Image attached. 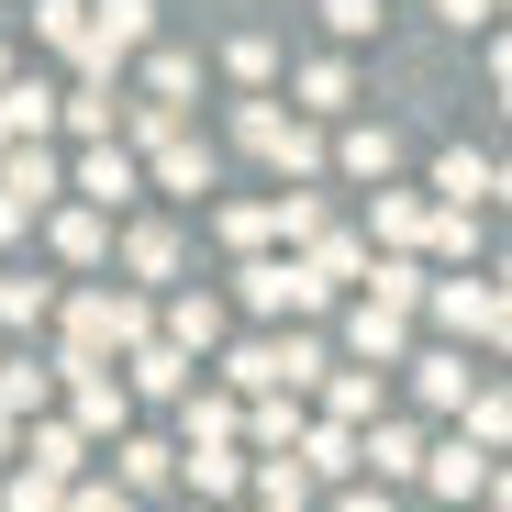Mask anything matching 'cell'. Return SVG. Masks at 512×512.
Instances as JSON below:
<instances>
[{
	"label": "cell",
	"mask_w": 512,
	"mask_h": 512,
	"mask_svg": "<svg viewBox=\"0 0 512 512\" xmlns=\"http://www.w3.org/2000/svg\"><path fill=\"white\" fill-rule=\"evenodd\" d=\"M145 334H156V312L134 290H67V346L56 357H123V346H145Z\"/></svg>",
	"instance_id": "1"
},
{
	"label": "cell",
	"mask_w": 512,
	"mask_h": 512,
	"mask_svg": "<svg viewBox=\"0 0 512 512\" xmlns=\"http://www.w3.org/2000/svg\"><path fill=\"white\" fill-rule=\"evenodd\" d=\"M234 145L268 156L279 179H323V134H312L301 112H279V101H245V112H234Z\"/></svg>",
	"instance_id": "2"
},
{
	"label": "cell",
	"mask_w": 512,
	"mask_h": 512,
	"mask_svg": "<svg viewBox=\"0 0 512 512\" xmlns=\"http://www.w3.org/2000/svg\"><path fill=\"white\" fill-rule=\"evenodd\" d=\"M234 301H245L256 323H290V312H323L334 290L301 268V256H245V268H234Z\"/></svg>",
	"instance_id": "3"
},
{
	"label": "cell",
	"mask_w": 512,
	"mask_h": 512,
	"mask_svg": "<svg viewBox=\"0 0 512 512\" xmlns=\"http://www.w3.org/2000/svg\"><path fill=\"white\" fill-rule=\"evenodd\" d=\"M145 45H156V0H90V23H78V78H112Z\"/></svg>",
	"instance_id": "4"
},
{
	"label": "cell",
	"mask_w": 512,
	"mask_h": 512,
	"mask_svg": "<svg viewBox=\"0 0 512 512\" xmlns=\"http://www.w3.org/2000/svg\"><path fill=\"white\" fill-rule=\"evenodd\" d=\"M56 390H67V423H78V435H123V412H134V390H123L112 357H56Z\"/></svg>",
	"instance_id": "5"
},
{
	"label": "cell",
	"mask_w": 512,
	"mask_h": 512,
	"mask_svg": "<svg viewBox=\"0 0 512 512\" xmlns=\"http://www.w3.org/2000/svg\"><path fill=\"white\" fill-rule=\"evenodd\" d=\"M134 167H145V190H167V201H201V190H223V156H212V145H201L190 123L167 134V145H145Z\"/></svg>",
	"instance_id": "6"
},
{
	"label": "cell",
	"mask_w": 512,
	"mask_h": 512,
	"mask_svg": "<svg viewBox=\"0 0 512 512\" xmlns=\"http://www.w3.org/2000/svg\"><path fill=\"white\" fill-rule=\"evenodd\" d=\"M423 312H435L457 346H501V290L490 279H423Z\"/></svg>",
	"instance_id": "7"
},
{
	"label": "cell",
	"mask_w": 512,
	"mask_h": 512,
	"mask_svg": "<svg viewBox=\"0 0 512 512\" xmlns=\"http://www.w3.org/2000/svg\"><path fill=\"white\" fill-rule=\"evenodd\" d=\"M67 190L90 201V212H123V201L145 190V167H134V145H90V156L67 167Z\"/></svg>",
	"instance_id": "8"
},
{
	"label": "cell",
	"mask_w": 512,
	"mask_h": 512,
	"mask_svg": "<svg viewBox=\"0 0 512 512\" xmlns=\"http://www.w3.org/2000/svg\"><path fill=\"white\" fill-rule=\"evenodd\" d=\"M423 201H446V212H479V201H501V156H468V145H446L435 156V190Z\"/></svg>",
	"instance_id": "9"
},
{
	"label": "cell",
	"mask_w": 512,
	"mask_h": 512,
	"mask_svg": "<svg viewBox=\"0 0 512 512\" xmlns=\"http://www.w3.org/2000/svg\"><path fill=\"white\" fill-rule=\"evenodd\" d=\"M190 368H201V357H179L167 334H145V346H123V390H134V401H179V390H190Z\"/></svg>",
	"instance_id": "10"
},
{
	"label": "cell",
	"mask_w": 512,
	"mask_h": 512,
	"mask_svg": "<svg viewBox=\"0 0 512 512\" xmlns=\"http://www.w3.org/2000/svg\"><path fill=\"white\" fill-rule=\"evenodd\" d=\"M401 346H412V312H390V301H357L346 312V357L357 368H401Z\"/></svg>",
	"instance_id": "11"
},
{
	"label": "cell",
	"mask_w": 512,
	"mask_h": 512,
	"mask_svg": "<svg viewBox=\"0 0 512 512\" xmlns=\"http://www.w3.org/2000/svg\"><path fill=\"white\" fill-rule=\"evenodd\" d=\"M357 468L390 490V479H423V435L412 423H357Z\"/></svg>",
	"instance_id": "12"
},
{
	"label": "cell",
	"mask_w": 512,
	"mask_h": 512,
	"mask_svg": "<svg viewBox=\"0 0 512 512\" xmlns=\"http://www.w3.org/2000/svg\"><path fill=\"white\" fill-rule=\"evenodd\" d=\"M368 223H379L390 256H423V245H435V201H423V190H390V179H379V212H368Z\"/></svg>",
	"instance_id": "13"
},
{
	"label": "cell",
	"mask_w": 512,
	"mask_h": 512,
	"mask_svg": "<svg viewBox=\"0 0 512 512\" xmlns=\"http://www.w3.org/2000/svg\"><path fill=\"white\" fill-rule=\"evenodd\" d=\"M179 479H190L201 501H234V490H245V446H234V435H212V446H179Z\"/></svg>",
	"instance_id": "14"
},
{
	"label": "cell",
	"mask_w": 512,
	"mask_h": 512,
	"mask_svg": "<svg viewBox=\"0 0 512 512\" xmlns=\"http://www.w3.org/2000/svg\"><path fill=\"white\" fill-rule=\"evenodd\" d=\"M0 190H12V201H23V212H45V201H56V190H67V167H56V156H45V145H0Z\"/></svg>",
	"instance_id": "15"
},
{
	"label": "cell",
	"mask_w": 512,
	"mask_h": 512,
	"mask_svg": "<svg viewBox=\"0 0 512 512\" xmlns=\"http://www.w3.org/2000/svg\"><path fill=\"white\" fill-rule=\"evenodd\" d=\"M323 156L346 167V179H390V167H401V134H390V123H346Z\"/></svg>",
	"instance_id": "16"
},
{
	"label": "cell",
	"mask_w": 512,
	"mask_h": 512,
	"mask_svg": "<svg viewBox=\"0 0 512 512\" xmlns=\"http://www.w3.org/2000/svg\"><path fill=\"white\" fill-rule=\"evenodd\" d=\"M23 468H34V479H56V490H67V479H78V468H90V435H78V423H34V435H23Z\"/></svg>",
	"instance_id": "17"
},
{
	"label": "cell",
	"mask_w": 512,
	"mask_h": 512,
	"mask_svg": "<svg viewBox=\"0 0 512 512\" xmlns=\"http://www.w3.org/2000/svg\"><path fill=\"white\" fill-rule=\"evenodd\" d=\"M346 112H357L346 56H312V67H301V123H346Z\"/></svg>",
	"instance_id": "18"
},
{
	"label": "cell",
	"mask_w": 512,
	"mask_h": 512,
	"mask_svg": "<svg viewBox=\"0 0 512 512\" xmlns=\"http://www.w3.org/2000/svg\"><path fill=\"white\" fill-rule=\"evenodd\" d=\"M290 457H301L312 479H357V423H301Z\"/></svg>",
	"instance_id": "19"
},
{
	"label": "cell",
	"mask_w": 512,
	"mask_h": 512,
	"mask_svg": "<svg viewBox=\"0 0 512 512\" xmlns=\"http://www.w3.org/2000/svg\"><path fill=\"white\" fill-rule=\"evenodd\" d=\"M56 123V90H45V78H0V145H34Z\"/></svg>",
	"instance_id": "20"
},
{
	"label": "cell",
	"mask_w": 512,
	"mask_h": 512,
	"mask_svg": "<svg viewBox=\"0 0 512 512\" xmlns=\"http://www.w3.org/2000/svg\"><path fill=\"white\" fill-rule=\"evenodd\" d=\"M167 346H179V357H212V346H223V301H212V290H179V301H167Z\"/></svg>",
	"instance_id": "21"
},
{
	"label": "cell",
	"mask_w": 512,
	"mask_h": 512,
	"mask_svg": "<svg viewBox=\"0 0 512 512\" xmlns=\"http://www.w3.org/2000/svg\"><path fill=\"white\" fill-rule=\"evenodd\" d=\"M56 123H67L78 145H112V123H123V101L101 90V78H78V90H56Z\"/></svg>",
	"instance_id": "22"
},
{
	"label": "cell",
	"mask_w": 512,
	"mask_h": 512,
	"mask_svg": "<svg viewBox=\"0 0 512 512\" xmlns=\"http://www.w3.org/2000/svg\"><path fill=\"white\" fill-rule=\"evenodd\" d=\"M56 401V357H0V423H23Z\"/></svg>",
	"instance_id": "23"
},
{
	"label": "cell",
	"mask_w": 512,
	"mask_h": 512,
	"mask_svg": "<svg viewBox=\"0 0 512 512\" xmlns=\"http://www.w3.org/2000/svg\"><path fill=\"white\" fill-rule=\"evenodd\" d=\"M412 390H423V412H457V401L479 390V368H468V346H446V357H412Z\"/></svg>",
	"instance_id": "24"
},
{
	"label": "cell",
	"mask_w": 512,
	"mask_h": 512,
	"mask_svg": "<svg viewBox=\"0 0 512 512\" xmlns=\"http://www.w3.org/2000/svg\"><path fill=\"white\" fill-rule=\"evenodd\" d=\"M323 423H379V368H323Z\"/></svg>",
	"instance_id": "25"
},
{
	"label": "cell",
	"mask_w": 512,
	"mask_h": 512,
	"mask_svg": "<svg viewBox=\"0 0 512 512\" xmlns=\"http://www.w3.org/2000/svg\"><path fill=\"white\" fill-rule=\"evenodd\" d=\"M423 479H435L446 501H468V490H490V457H479L468 435H457V446H423Z\"/></svg>",
	"instance_id": "26"
},
{
	"label": "cell",
	"mask_w": 512,
	"mask_h": 512,
	"mask_svg": "<svg viewBox=\"0 0 512 512\" xmlns=\"http://www.w3.org/2000/svg\"><path fill=\"white\" fill-rule=\"evenodd\" d=\"M301 268H312L323 290H346V279H368V245H357V234H334V223H323V234L301 245Z\"/></svg>",
	"instance_id": "27"
},
{
	"label": "cell",
	"mask_w": 512,
	"mask_h": 512,
	"mask_svg": "<svg viewBox=\"0 0 512 512\" xmlns=\"http://www.w3.org/2000/svg\"><path fill=\"white\" fill-rule=\"evenodd\" d=\"M56 256H67V268H101V256H112V212H90V201L56 212Z\"/></svg>",
	"instance_id": "28"
},
{
	"label": "cell",
	"mask_w": 512,
	"mask_h": 512,
	"mask_svg": "<svg viewBox=\"0 0 512 512\" xmlns=\"http://www.w3.org/2000/svg\"><path fill=\"white\" fill-rule=\"evenodd\" d=\"M368 301H390V312H423V256H379V245H368Z\"/></svg>",
	"instance_id": "29"
},
{
	"label": "cell",
	"mask_w": 512,
	"mask_h": 512,
	"mask_svg": "<svg viewBox=\"0 0 512 512\" xmlns=\"http://www.w3.org/2000/svg\"><path fill=\"white\" fill-rule=\"evenodd\" d=\"M245 490L268 501V512H301V501H312V468H301V457H256V468H245Z\"/></svg>",
	"instance_id": "30"
},
{
	"label": "cell",
	"mask_w": 512,
	"mask_h": 512,
	"mask_svg": "<svg viewBox=\"0 0 512 512\" xmlns=\"http://www.w3.org/2000/svg\"><path fill=\"white\" fill-rule=\"evenodd\" d=\"M112 468H123V490H156V479H179V446H156V435H112Z\"/></svg>",
	"instance_id": "31"
},
{
	"label": "cell",
	"mask_w": 512,
	"mask_h": 512,
	"mask_svg": "<svg viewBox=\"0 0 512 512\" xmlns=\"http://www.w3.org/2000/svg\"><path fill=\"white\" fill-rule=\"evenodd\" d=\"M457 423H468V446H479V457H501V435H512V401H501V390L479 379V390L457 401Z\"/></svg>",
	"instance_id": "32"
},
{
	"label": "cell",
	"mask_w": 512,
	"mask_h": 512,
	"mask_svg": "<svg viewBox=\"0 0 512 512\" xmlns=\"http://www.w3.org/2000/svg\"><path fill=\"white\" fill-rule=\"evenodd\" d=\"M190 90H201V67H190L179 45H145V101H179V112H190Z\"/></svg>",
	"instance_id": "33"
},
{
	"label": "cell",
	"mask_w": 512,
	"mask_h": 512,
	"mask_svg": "<svg viewBox=\"0 0 512 512\" xmlns=\"http://www.w3.org/2000/svg\"><path fill=\"white\" fill-rule=\"evenodd\" d=\"M123 268H134V279H179V234H167V223H134V234H123Z\"/></svg>",
	"instance_id": "34"
},
{
	"label": "cell",
	"mask_w": 512,
	"mask_h": 512,
	"mask_svg": "<svg viewBox=\"0 0 512 512\" xmlns=\"http://www.w3.org/2000/svg\"><path fill=\"white\" fill-rule=\"evenodd\" d=\"M212 223H223V245H234V256H268V245H279V223H268V201H223Z\"/></svg>",
	"instance_id": "35"
},
{
	"label": "cell",
	"mask_w": 512,
	"mask_h": 512,
	"mask_svg": "<svg viewBox=\"0 0 512 512\" xmlns=\"http://www.w3.org/2000/svg\"><path fill=\"white\" fill-rule=\"evenodd\" d=\"M268 357H279V390H312L334 357H323V334H268Z\"/></svg>",
	"instance_id": "36"
},
{
	"label": "cell",
	"mask_w": 512,
	"mask_h": 512,
	"mask_svg": "<svg viewBox=\"0 0 512 512\" xmlns=\"http://www.w3.org/2000/svg\"><path fill=\"white\" fill-rule=\"evenodd\" d=\"M179 123H190L179 101H134V112L112 123V145H134V156H145V145H167V134H179Z\"/></svg>",
	"instance_id": "37"
},
{
	"label": "cell",
	"mask_w": 512,
	"mask_h": 512,
	"mask_svg": "<svg viewBox=\"0 0 512 512\" xmlns=\"http://www.w3.org/2000/svg\"><path fill=\"white\" fill-rule=\"evenodd\" d=\"M45 312H56V290H45V279H23V268L0 279V323H12V334H34Z\"/></svg>",
	"instance_id": "38"
},
{
	"label": "cell",
	"mask_w": 512,
	"mask_h": 512,
	"mask_svg": "<svg viewBox=\"0 0 512 512\" xmlns=\"http://www.w3.org/2000/svg\"><path fill=\"white\" fill-rule=\"evenodd\" d=\"M179 401H190V446H212V435H234V390H201V379H190Z\"/></svg>",
	"instance_id": "39"
},
{
	"label": "cell",
	"mask_w": 512,
	"mask_h": 512,
	"mask_svg": "<svg viewBox=\"0 0 512 512\" xmlns=\"http://www.w3.org/2000/svg\"><path fill=\"white\" fill-rule=\"evenodd\" d=\"M268 223H279V234H290V245H312V234H323V223H334V212H323V201H312V190H279V201H268Z\"/></svg>",
	"instance_id": "40"
},
{
	"label": "cell",
	"mask_w": 512,
	"mask_h": 512,
	"mask_svg": "<svg viewBox=\"0 0 512 512\" xmlns=\"http://www.w3.org/2000/svg\"><path fill=\"white\" fill-rule=\"evenodd\" d=\"M78 23H90V0H34V34H45L56 56H78Z\"/></svg>",
	"instance_id": "41"
},
{
	"label": "cell",
	"mask_w": 512,
	"mask_h": 512,
	"mask_svg": "<svg viewBox=\"0 0 512 512\" xmlns=\"http://www.w3.org/2000/svg\"><path fill=\"white\" fill-rule=\"evenodd\" d=\"M56 512H134V490H123V479H67Z\"/></svg>",
	"instance_id": "42"
},
{
	"label": "cell",
	"mask_w": 512,
	"mask_h": 512,
	"mask_svg": "<svg viewBox=\"0 0 512 512\" xmlns=\"http://www.w3.org/2000/svg\"><path fill=\"white\" fill-rule=\"evenodd\" d=\"M234 78H245V90H268V78H279V45H268V34H234Z\"/></svg>",
	"instance_id": "43"
},
{
	"label": "cell",
	"mask_w": 512,
	"mask_h": 512,
	"mask_svg": "<svg viewBox=\"0 0 512 512\" xmlns=\"http://www.w3.org/2000/svg\"><path fill=\"white\" fill-rule=\"evenodd\" d=\"M323 23H334V34L357 45V34H379V0H323Z\"/></svg>",
	"instance_id": "44"
},
{
	"label": "cell",
	"mask_w": 512,
	"mask_h": 512,
	"mask_svg": "<svg viewBox=\"0 0 512 512\" xmlns=\"http://www.w3.org/2000/svg\"><path fill=\"white\" fill-rule=\"evenodd\" d=\"M0 512H56V479H34V468H23L12 490H0Z\"/></svg>",
	"instance_id": "45"
},
{
	"label": "cell",
	"mask_w": 512,
	"mask_h": 512,
	"mask_svg": "<svg viewBox=\"0 0 512 512\" xmlns=\"http://www.w3.org/2000/svg\"><path fill=\"white\" fill-rule=\"evenodd\" d=\"M435 12H446V23H457V34H479V23H490V12H501V0H435Z\"/></svg>",
	"instance_id": "46"
},
{
	"label": "cell",
	"mask_w": 512,
	"mask_h": 512,
	"mask_svg": "<svg viewBox=\"0 0 512 512\" xmlns=\"http://www.w3.org/2000/svg\"><path fill=\"white\" fill-rule=\"evenodd\" d=\"M23 234H34V212H23L12 190H0V245H23Z\"/></svg>",
	"instance_id": "47"
},
{
	"label": "cell",
	"mask_w": 512,
	"mask_h": 512,
	"mask_svg": "<svg viewBox=\"0 0 512 512\" xmlns=\"http://www.w3.org/2000/svg\"><path fill=\"white\" fill-rule=\"evenodd\" d=\"M334 512H390V490H346V501H334Z\"/></svg>",
	"instance_id": "48"
},
{
	"label": "cell",
	"mask_w": 512,
	"mask_h": 512,
	"mask_svg": "<svg viewBox=\"0 0 512 512\" xmlns=\"http://www.w3.org/2000/svg\"><path fill=\"white\" fill-rule=\"evenodd\" d=\"M0 457H12V423H0Z\"/></svg>",
	"instance_id": "49"
},
{
	"label": "cell",
	"mask_w": 512,
	"mask_h": 512,
	"mask_svg": "<svg viewBox=\"0 0 512 512\" xmlns=\"http://www.w3.org/2000/svg\"><path fill=\"white\" fill-rule=\"evenodd\" d=\"M0 78H12V45H0Z\"/></svg>",
	"instance_id": "50"
}]
</instances>
